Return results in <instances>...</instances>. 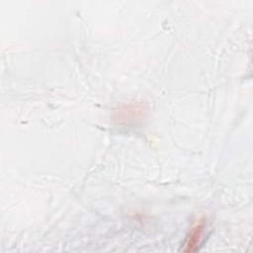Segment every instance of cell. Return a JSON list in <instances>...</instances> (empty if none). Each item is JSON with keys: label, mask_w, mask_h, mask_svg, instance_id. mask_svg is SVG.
<instances>
[{"label": "cell", "mask_w": 253, "mask_h": 253, "mask_svg": "<svg viewBox=\"0 0 253 253\" xmlns=\"http://www.w3.org/2000/svg\"><path fill=\"white\" fill-rule=\"evenodd\" d=\"M205 221L204 220H199L190 230L187 239L184 244L183 251L185 252H194L196 251L199 246L202 243L203 236L205 233Z\"/></svg>", "instance_id": "cell-1"}]
</instances>
